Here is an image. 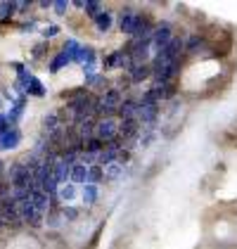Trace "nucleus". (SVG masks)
I'll use <instances>...</instances> for the list:
<instances>
[{"mask_svg": "<svg viewBox=\"0 0 237 249\" xmlns=\"http://www.w3.org/2000/svg\"><path fill=\"white\" fill-rule=\"evenodd\" d=\"M138 102H133V100H126V102H121L118 105V114L123 116V119H138Z\"/></svg>", "mask_w": 237, "mask_h": 249, "instance_id": "9b49d317", "label": "nucleus"}, {"mask_svg": "<svg viewBox=\"0 0 237 249\" xmlns=\"http://www.w3.org/2000/svg\"><path fill=\"white\" fill-rule=\"evenodd\" d=\"M26 93H31L34 97H43L45 95V88H43V83H40L36 76L29 78V83H26Z\"/></svg>", "mask_w": 237, "mask_h": 249, "instance_id": "dca6fc26", "label": "nucleus"}, {"mask_svg": "<svg viewBox=\"0 0 237 249\" xmlns=\"http://www.w3.org/2000/svg\"><path fill=\"white\" fill-rule=\"evenodd\" d=\"M21 140V135L17 128H7L5 133H0V147L2 150H12V147H17Z\"/></svg>", "mask_w": 237, "mask_h": 249, "instance_id": "0eeeda50", "label": "nucleus"}, {"mask_svg": "<svg viewBox=\"0 0 237 249\" xmlns=\"http://www.w3.org/2000/svg\"><path fill=\"white\" fill-rule=\"evenodd\" d=\"M102 178H104V176H102V166H98V164L88 166V183L98 185V180H102Z\"/></svg>", "mask_w": 237, "mask_h": 249, "instance_id": "412c9836", "label": "nucleus"}, {"mask_svg": "<svg viewBox=\"0 0 237 249\" xmlns=\"http://www.w3.org/2000/svg\"><path fill=\"white\" fill-rule=\"evenodd\" d=\"M95 199H98V185L85 183V190H83V204H85V207H90Z\"/></svg>", "mask_w": 237, "mask_h": 249, "instance_id": "a211bd4d", "label": "nucleus"}, {"mask_svg": "<svg viewBox=\"0 0 237 249\" xmlns=\"http://www.w3.org/2000/svg\"><path fill=\"white\" fill-rule=\"evenodd\" d=\"M95 26H98L100 31H109V26H112V12L102 10L98 17H95Z\"/></svg>", "mask_w": 237, "mask_h": 249, "instance_id": "f3484780", "label": "nucleus"}, {"mask_svg": "<svg viewBox=\"0 0 237 249\" xmlns=\"http://www.w3.org/2000/svg\"><path fill=\"white\" fill-rule=\"evenodd\" d=\"M150 67L147 64H133L131 67V81L133 83H140V81H145V78H150Z\"/></svg>", "mask_w": 237, "mask_h": 249, "instance_id": "ddd939ff", "label": "nucleus"}, {"mask_svg": "<svg viewBox=\"0 0 237 249\" xmlns=\"http://www.w3.org/2000/svg\"><path fill=\"white\" fill-rule=\"evenodd\" d=\"M83 10H85V12H88V15L95 19L100 12H102V5H100V2H83Z\"/></svg>", "mask_w": 237, "mask_h": 249, "instance_id": "4be33fe9", "label": "nucleus"}, {"mask_svg": "<svg viewBox=\"0 0 237 249\" xmlns=\"http://www.w3.org/2000/svg\"><path fill=\"white\" fill-rule=\"evenodd\" d=\"M171 40H173V31H171L169 24H161V26H157V29H152V34H150V43H152L154 53L164 50Z\"/></svg>", "mask_w": 237, "mask_h": 249, "instance_id": "20e7f679", "label": "nucleus"}, {"mask_svg": "<svg viewBox=\"0 0 237 249\" xmlns=\"http://www.w3.org/2000/svg\"><path fill=\"white\" fill-rule=\"evenodd\" d=\"M59 29L57 26H50V29H45V38H52V36H57Z\"/></svg>", "mask_w": 237, "mask_h": 249, "instance_id": "a878e982", "label": "nucleus"}, {"mask_svg": "<svg viewBox=\"0 0 237 249\" xmlns=\"http://www.w3.org/2000/svg\"><path fill=\"white\" fill-rule=\"evenodd\" d=\"M43 126H45V131H48V135L55 133L59 128V114H55V112H50V114L43 119Z\"/></svg>", "mask_w": 237, "mask_h": 249, "instance_id": "6ab92c4d", "label": "nucleus"}, {"mask_svg": "<svg viewBox=\"0 0 237 249\" xmlns=\"http://www.w3.org/2000/svg\"><path fill=\"white\" fill-rule=\"evenodd\" d=\"M197 45H202V38H199V36H192V38H190V43H187V50H195Z\"/></svg>", "mask_w": 237, "mask_h": 249, "instance_id": "b1692460", "label": "nucleus"}, {"mask_svg": "<svg viewBox=\"0 0 237 249\" xmlns=\"http://www.w3.org/2000/svg\"><path fill=\"white\" fill-rule=\"evenodd\" d=\"M31 202H34V207L38 209V213H45V211H50V197H48L45 192H40L38 188L31 192Z\"/></svg>", "mask_w": 237, "mask_h": 249, "instance_id": "9d476101", "label": "nucleus"}, {"mask_svg": "<svg viewBox=\"0 0 237 249\" xmlns=\"http://www.w3.org/2000/svg\"><path fill=\"white\" fill-rule=\"evenodd\" d=\"M69 62H71V59H69V55H67V53H64V50H62V53H59L57 57L52 59V64H50V71H52V74H55V71H59V69H62V67H67V64H69Z\"/></svg>", "mask_w": 237, "mask_h": 249, "instance_id": "aec40b11", "label": "nucleus"}, {"mask_svg": "<svg viewBox=\"0 0 237 249\" xmlns=\"http://www.w3.org/2000/svg\"><path fill=\"white\" fill-rule=\"evenodd\" d=\"M107 67H131V55L128 53H114L107 59Z\"/></svg>", "mask_w": 237, "mask_h": 249, "instance_id": "2eb2a0df", "label": "nucleus"}, {"mask_svg": "<svg viewBox=\"0 0 237 249\" xmlns=\"http://www.w3.org/2000/svg\"><path fill=\"white\" fill-rule=\"evenodd\" d=\"M140 19H142V15H135V12H123L121 15V19H118V26H121V31L123 34H128V36H138L140 31Z\"/></svg>", "mask_w": 237, "mask_h": 249, "instance_id": "39448f33", "label": "nucleus"}, {"mask_svg": "<svg viewBox=\"0 0 237 249\" xmlns=\"http://www.w3.org/2000/svg\"><path fill=\"white\" fill-rule=\"evenodd\" d=\"M52 7H55V12H57V15H64V12L69 10V2H64V0H59V2H55Z\"/></svg>", "mask_w": 237, "mask_h": 249, "instance_id": "5701e85b", "label": "nucleus"}, {"mask_svg": "<svg viewBox=\"0 0 237 249\" xmlns=\"http://www.w3.org/2000/svg\"><path fill=\"white\" fill-rule=\"evenodd\" d=\"M157 105H140L138 107V119L140 121H145V124H152L154 119H157Z\"/></svg>", "mask_w": 237, "mask_h": 249, "instance_id": "f8f14e48", "label": "nucleus"}, {"mask_svg": "<svg viewBox=\"0 0 237 249\" xmlns=\"http://www.w3.org/2000/svg\"><path fill=\"white\" fill-rule=\"evenodd\" d=\"M57 192H59V199H62V202H71V199L76 197V185H74L71 180H69V183H62L57 188Z\"/></svg>", "mask_w": 237, "mask_h": 249, "instance_id": "4468645a", "label": "nucleus"}, {"mask_svg": "<svg viewBox=\"0 0 237 249\" xmlns=\"http://www.w3.org/2000/svg\"><path fill=\"white\" fill-rule=\"evenodd\" d=\"M0 218L7 223H19V211H17V202L7 195L0 199Z\"/></svg>", "mask_w": 237, "mask_h": 249, "instance_id": "423d86ee", "label": "nucleus"}, {"mask_svg": "<svg viewBox=\"0 0 237 249\" xmlns=\"http://www.w3.org/2000/svg\"><path fill=\"white\" fill-rule=\"evenodd\" d=\"M17 211H19V221H26V223L36 226V228H38V226H43V213H38V209L34 207L31 195L17 202Z\"/></svg>", "mask_w": 237, "mask_h": 249, "instance_id": "f257e3e1", "label": "nucleus"}, {"mask_svg": "<svg viewBox=\"0 0 237 249\" xmlns=\"http://www.w3.org/2000/svg\"><path fill=\"white\" fill-rule=\"evenodd\" d=\"M15 7H17V5H7V2H5V5H0V10H2V17L12 15V10H15Z\"/></svg>", "mask_w": 237, "mask_h": 249, "instance_id": "393cba45", "label": "nucleus"}, {"mask_svg": "<svg viewBox=\"0 0 237 249\" xmlns=\"http://www.w3.org/2000/svg\"><path fill=\"white\" fill-rule=\"evenodd\" d=\"M69 180H71L74 185H76V183H88V166L76 161V164L71 166V171H69Z\"/></svg>", "mask_w": 237, "mask_h": 249, "instance_id": "1a4fd4ad", "label": "nucleus"}, {"mask_svg": "<svg viewBox=\"0 0 237 249\" xmlns=\"http://www.w3.org/2000/svg\"><path fill=\"white\" fill-rule=\"evenodd\" d=\"M118 135V121L117 119H102L95 124V138L102 140V142H114Z\"/></svg>", "mask_w": 237, "mask_h": 249, "instance_id": "f03ea898", "label": "nucleus"}, {"mask_svg": "<svg viewBox=\"0 0 237 249\" xmlns=\"http://www.w3.org/2000/svg\"><path fill=\"white\" fill-rule=\"evenodd\" d=\"M118 105H121V90L112 88L102 95V100L95 102V114H112L114 109H118Z\"/></svg>", "mask_w": 237, "mask_h": 249, "instance_id": "7ed1b4c3", "label": "nucleus"}, {"mask_svg": "<svg viewBox=\"0 0 237 249\" xmlns=\"http://www.w3.org/2000/svg\"><path fill=\"white\" fill-rule=\"evenodd\" d=\"M102 176L107 178V180H117V178H121L123 176V164L121 161H109V164H104L102 166Z\"/></svg>", "mask_w": 237, "mask_h": 249, "instance_id": "6e6552de", "label": "nucleus"}]
</instances>
